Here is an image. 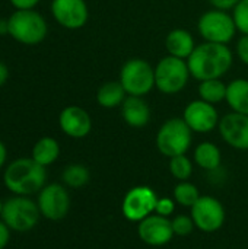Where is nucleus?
<instances>
[{
    "instance_id": "obj_23",
    "label": "nucleus",
    "mask_w": 248,
    "mask_h": 249,
    "mask_svg": "<svg viewBox=\"0 0 248 249\" xmlns=\"http://www.w3.org/2000/svg\"><path fill=\"white\" fill-rule=\"evenodd\" d=\"M61 181L69 188H82L89 184L91 172L82 163H72L67 165L61 172Z\"/></svg>"
},
{
    "instance_id": "obj_13",
    "label": "nucleus",
    "mask_w": 248,
    "mask_h": 249,
    "mask_svg": "<svg viewBox=\"0 0 248 249\" xmlns=\"http://www.w3.org/2000/svg\"><path fill=\"white\" fill-rule=\"evenodd\" d=\"M183 120L196 133H209L219 124L218 111L215 107L203 99L190 102L183 114Z\"/></svg>"
},
{
    "instance_id": "obj_34",
    "label": "nucleus",
    "mask_w": 248,
    "mask_h": 249,
    "mask_svg": "<svg viewBox=\"0 0 248 249\" xmlns=\"http://www.w3.org/2000/svg\"><path fill=\"white\" fill-rule=\"evenodd\" d=\"M9 79V70H7V66L4 63L0 61V88L7 82Z\"/></svg>"
},
{
    "instance_id": "obj_18",
    "label": "nucleus",
    "mask_w": 248,
    "mask_h": 249,
    "mask_svg": "<svg viewBox=\"0 0 248 249\" xmlns=\"http://www.w3.org/2000/svg\"><path fill=\"white\" fill-rule=\"evenodd\" d=\"M165 47H167L170 55H174L178 58H189L196 48L191 34L186 29L171 31L167 35Z\"/></svg>"
},
{
    "instance_id": "obj_2",
    "label": "nucleus",
    "mask_w": 248,
    "mask_h": 249,
    "mask_svg": "<svg viewBox=\"0 0 248 249\" xmlns=\"http://www.w3.org/2000/svg\"><path fill=\"white\" fill-rule=\"evenodd\" d=\"M3 184L13 196L31 197L47 185V171L32 158H19L4 168Z\"/></svg>"
},
{
    "instance_id": "obj_29",
    "label": "nucleus",
    "mask_w": 248,
    "mask_h": 249,
    "mask_svg": "<svg viewBox=\"0 0 248 249\" xmlns=\"http://www.w3.org/2000/svg\"><path fill=\"white\" fill-rule=\"evenodd\" d=\"M175 212V200L171 198H158L156 201V207H155V213L164 217H170L172 216Z\"/></svg>"
},
{
    "instance_id": "obj_15",
    "label": "nucleus",
    "mask_w": 248,
    "mask_h": 249,
    "mask_svg": "<svg viewBox=\"0 0 248 249\" xmlns=\"http://www.w3.org/2000/svg\"><path fill=\"white\" fill-rule=\"evenodd\" d=\"M222 139L234 149H248V115L231 112L227 114L218 124Z\"/></svg>"
},
{
    "instance_id": "obj_11",
    "label": "nucleus",
    "mask_w": 248,
    "mask_h": 249,
    "mask_svg": "<svg viewBox=\"0 0 248 249\" xmlns=\"http://www.w3.org/2000/svg\"><path fill=\"white\" fill-rule=\"evenodd\" d=\"M156 201H158V197L152 188L146 185L133 187L126 193L123 198L121 213L129 222L139 223L145 217L155 213Z\"/></svg>"
},
{
    "instance_id": "obj_5",
    "label": "nucleus",
    "mask_w": 248,
    "mask_h": 249,
    "mask_svg": "<svg viewBox=\"0 0 248 249\" xmlns=\"http://www.w3.org/2000/svg\"><path fill=\"white\" fill-rule=\"evenodd\" d=\"M190 144L191 130L183 118H171L165 121L156 134L158 150L170 159L178 155H186Z\"/></svg>"
},
{
    "instance_id": "obj_28",
    "label": "nucleus",
    "mask_w": 248,
    "mask_h": 249,
    "mask_svg": "<svg viewBox=\"0 0 248 249\" xmlns=\"http://www.w3.org/2000/svg\"><path fill=\"white\" fill-rule=\"evenodd\" d=\"M234 22L237 29H240L244 35H248V0H240L234 7Z\"/></svg>"
},
{
    "instance_id": "obj_6",
    "label": "nucleus",
    "mask_w": 248,
    "mask_h": 249,
    "mask_svg": "<svg viewBox=\"0 0 248 249\" xmlns=\"http://www.w3.org/2000/svg\"><path fill=\"white\" fill-rule=\"evenodd\" d=\"M189 64L184 58L168 55L155 67V86L167 95L180 92L189 82Z\"/></svg>"
},
{
    "instance_id": "obj_7",
    "label": "nucleus",
    "mask_w": 248,
    "mask_h": 249,
    "mask_svg": "<svg viewBox=\"0 0 248 249\" xmlns=\"http://www.w3.org/2000/svg\"><path fill=\"white\" fill-rule=\"evenodd\" d=\"M120 82L129 95L143 96L155 86V69L142 58H132L123 66Z\"/></svg>"
},
{
    "instance_id": "obj_12",
    "label": "nucleus",
    "mask_w": 248,
    "mask_h": 249,
    "mask_svg": "<svg viewBox=\"0 0 248 249\" xmlns=\"http://www.w3.org/2000/svg\"><path fill=\"white\" fill-rule=\"evenodd\" d=\"M139 239L149 247H164L175 236L170 217L152 213L137 223Z\"/></svg>"
},
{
    "instance_id": "obj_27",
    "label": "nucleus",
    "mask_w": 248,
    "mask_h": 249,
    "mask_svg": "<svg viewBox=\"0 0 248 249\" xmlns=\"http://www.w3.org/2000/svg\"><path fill=\"white\" fill-rule=\"evenodd\" d=\"M171 225H172L174 235H177V236H189L196 229V225H194L191 216H187V214H178V216L172 217Z\"/></svg>"
},
{
    "instance_id": "obj_9",
    "label": "nucleus",
    "mask_w": 248,
    "mask_h": 249,
    "mask_svg": "<svg viewBox=\"0 0 248 249\" xmlns=\"http://www.w3.org/2000/svg\"><path fill=\"white\" fill-rule=\"evenodd\" d=\"M190 216L196 229L205 233L218 232L225 223V207L212 196H200V198L190 207Z\"/></svg>"
},
{
    "instance_id": "obj_4",
    "label": "nucleus",
    "mask_w": 248,
    "mask_h": 249,
    "mask_svg": "<svg viewBox=\"0 0 248 249\" xmlns=\"http://www.w3.org/2000/svg\"><path fill=\"white\" fill-rule=\"evenodd\" d=\"M9 23V35L25 45H35L44 41L48 32V26L45 19L35 12L29 10H16L7 19Z\"/></svg>"
},
{
    "instance_id": "obj_30",
    "label": "nucleus",
    "mask_w": 248,
    "mask_h": 249,
    "mask_svg": "<svg viewBox=\"0 0 248 249\" xmlns=\"http://www.w3.org/2000/svg\"><path fill=\"white\" fill-rule=\"evenodd\" d=\"M237 54L243 63L248 64V35H243L237 44Z\"/></svg>"
},
{
    "instance_id": "obj_36",
    "label": "nucleus",
    "mask_w": 248,
    "mask_h": 249,
    "mask_svg": "<svg viewBox=\"0 0 248 249\" xmlns=\"http://www.w3.org/2000/svg\"><path fill=\"white\" fill-rule=\"evenodd\" d=\"M9 34V23L6 19H0V36Z\"/></svg>"
},
{
    "instance_id": "obj_33",
    "label": "nucleus",
    "mask_w": 248,
    "mask_h": 249,
    "mask_svg": "<svg viewBox=\"0 0 248 249\" xmlns=\"http://www.w3.org/2000/svg\"><path fill=\"white\" fill-rule=\"evenodd\" d=\"M209 1L219 10H228L235 7L240 0H209Z\"/></svg>"
},
{
    "instance_id": "obj_37",
    "label": "nucleus",
    "mask_w": 248,
    "mask_h": 249,
    "mask_svg": "<svg viewBox=\"0 0 248 249\" xmlns=\"http://www.w3.org/2000/svg\"><path fill=\"white\" fill-rule=\"evenodd\" d=\"M1 212H3V201L0 200V217H1Z\"/></svg>"
},
{
    "instance_id": "obj_35",
    "label": "nucleus",
    "mask_w": 248,
    "mask_h": 249,
    "mask_svg": "<svg viewBox=\"0 0 248 249\" xmlns=\"http://www.w3.org/2000/svg\"><path fill=\"white\" fill-rule=\"evenodd\" d=\"M6 160H7V149H6L4 143L0 140V171L4 168V165H6Z\"/></svg>"
},
{
    "instance_id": "obj_24",
    "label": "nucleus",
    "mask_w": 248,
    "mask_h": 249,
    "mask_svg": "<svg viewBox=\"0 0 248 249\" xmlns=\"http://www.w3.org/2000/svg\"><path fill=\"white\" fill-rule=\"evenodd\" d=\"M200 98L209 104H218L227 98V85L219 79L203 80L199 86Z\"/></svg>"
},
{
    "instance_id": "obj_31",
    "label": "nucleus",
    "mask_w": 248,
    "mask_h": 249,
    "mask_svg": "<svg viewBox=\"0 0 248 249\" xmlns=\"http://www.w3.org/2000/svg\"><path fill=\"white\" fill-rule=\"evenodd\" d=\"M10 3L16 10H29L34 9L39 3V0H10Z\"/></svg>"
},
{
    "instance_id": "obj_1",
    "label": "nucleus",
    "mask_w": 248,
    "mask_h": 249,
    "mask_svg": "<svg viewBox=\"0 0 248 249\" xmlns=\"http://www.w3.org/2000/svg\"><path fill=\"white\" fill-rule=\"evenodd\" d=\"M187 64L190 74L197 80L219 79L229 70L232 64V53L227 44L206 41L194 48Z\"/></svg>"
},
{
    "instance_id": "obj_16",
    "label": "nucleus",
    "mask_w": 248,
    "mask_h": 249,
    "mask_svg": "<svg viewBox=\"0 0 248 249\" xmlns=\"http://www.w3.org/2000/svg\"><path fill=\"white\" fill-rule=\"evenodd\" d=\"M58 124L61 131L72 139H83L91 133L92 128L89 114L77 105L66 107L60 112Z\"/></svg>"
},
{
    "instance_id": "obj_8",
    "label": "nucleus",
    "mask_w": 248,
    "mask_h": 249,
    "mask_svg": "<svg viewBox=\"0 0 248 249\" xmlns=\"http://www.w3.org/2000/svg\"><path fill=\"white\" fill-rule=\"evenodd\" d=\"M37 204L44 219L51 222H58L69 214L72 200L64 184L51 182L47 184L38 193Z\"/></svg>"
},
{
    "instance_id": "obj_3",
    "label": "nucleus",
    "mask_w": 248,
    "mask_h": 249,
    "mask_svg": "<svg viewBox=\"0 0 248 249\" xmlns=\"http://www.w3.org/2000/svg\"><path fill=\"white\" fill-rule=\"evenodd\" d=\"M41 213L37 201L26 196H13L3 201L1 220L12 232L25 233L32 231L39 222Z\"/></svg>"
},
{
    "instance_id": "obj_22",
    "label": "nucleus",
    "mask_w": 248,
    "mask_h": 249,
    "mask_svg": "<svg viewBox=\"0 0 248 249\" xmlns=\"http://www.w3.org/2000/svg\"><path fill=\"white\" fill-rule=\"evenodd\" d=\"M126 89L123 88L121 82H107L98 89L96 93V101L102 108H115L121 102H124L126 96Z\"/></svg>"
},
{
    "instance_id": "obj_17",
    "label": "nucleus",
    "mask_w": 248,
    "mask_h": 249,
    "mask_svg": "<svg viewBox=\"0 0 248 249\" xmlns=\"http://www.w3.org/2000/svg\"><path fill=\"white\" fill-rule=\"evenodd\" d=\"M123 118L127 125L134 128L145 127L151 120V109L148 104L142 99V96H129L123 102L121 108Z\"/></svg>"
},
{
    "instance_id": "obj_19",
    "label": "nucleus",
    "mask_w": 248,
    "mask_h": 249,
    "mask_svg": "<svg viewBox=\"0 0 248 249\" xmlns=\"http://www.w3.org/2000/svg\"><path fill=\"white\" fill-rule=\"evenodd\" d=\"M60 156V144L53 137H41L32 147L31 158L44 168L53 165Z\"/></svg>"
},
{
    "instance_id": "obj_32",
    "label": "nucleus",
    "mask_w": 248,
    "mask_h": 249,
    "mask_svg": "<svg viewBox=\"0 0 248 249\" xmlns=\"http://www.w3.org/2000/svg\"><path fill=\"white\" fill-rule=\"evenodd\" d=\"M10 229L4 225V222L0 219V249H4L9 245L10 241Z\"/></svg>"
},
{
    "instance_id": "obj_14",
    "label": "nucleus",
    "mask_w": 248,
    "mask_h": 249,
    "mask_svg": "<svg viewBox=\"0 0 248 249\" xmlns=\"http://www.w3.org/2000/svg\"><path fill=\"white\" fill-rule=\"evenodd\" d=\"M51 13L57 23L67 29L82 28L89 15L85 0H53Z\"/></svg>"
},
{
    "instance_id": "obj_25",
    "label": "nucleus",
    "mask_w": 248,
    "mask_h": 249,
    "mask_svg": "<svg viewBox=\"0 0 248 249\" xmlns=\"http://www.w3.org/2000/svg\"><path fill=\"white\" fill-rule=\"evenodd\" d=\"M200 198L197 187L189 181H180L174 187V200L183 207H191Z\"/></svg>"
},
{
    "instance_id": "obj_21",
    "label": "nucleus",
    "mask_w": 248,
    "mask_h": 249,
    "mask_svg": "<svg viewBox=\"0 0 248 249\" xmlns=\"http://www.w3.org/2000/svg\"><path fill=\"white\" fill-rule=\"evenodd\" d=\"M222 155L216 144L210 142L200 143L194 150V162L205 171H216L221 166Z\"/></svg>"
},
{
    "instance_id": "obj_20",
    "label": "nucleus",
    "mask_w": 248,
    "mask_h": 249,
    "mask_svg": "<svg viewBox=\"0 0 248 249\" xmlns=\"http://www.w3.org/2000/svg\"><path fill=\"white\" fill-rule=\"evenodd\" d=\"M227 102L234 112L248 115V80L237 79L227 86Z\"/></svg>"
},
{
    "instance_id": "obj_26",
    "label": "nucleus",
    "mask_w": 248,
    "mask_h": 249,
    "mask_svg": "<svg viewBox=\"0 0 248 249\" xmlns=\"http://www.w3.org/2000/svg\"><path fill=\"white\" fill-rule=\"evenodd\" d=\"M170 172L178 181H189L193 174V163L186 155H178L170 159Z\"/></svg>"
},
{
    "instance_id": "obj_10",
    "label": "nucleus",
    "mask_w": 248,
    "mask_h": 249,
    "mask_svg": "<svg viewBox=\"0 0 248 249\" xmlns=\"http://www.w3.org/2000/svg\"><path fill=\"white\" fill-rule=\"evenodd\" d=\"M235 22L225 10H209L199 19V32L209 42L227 44L235 35Z\"/></svg>"
}]
</instances>
